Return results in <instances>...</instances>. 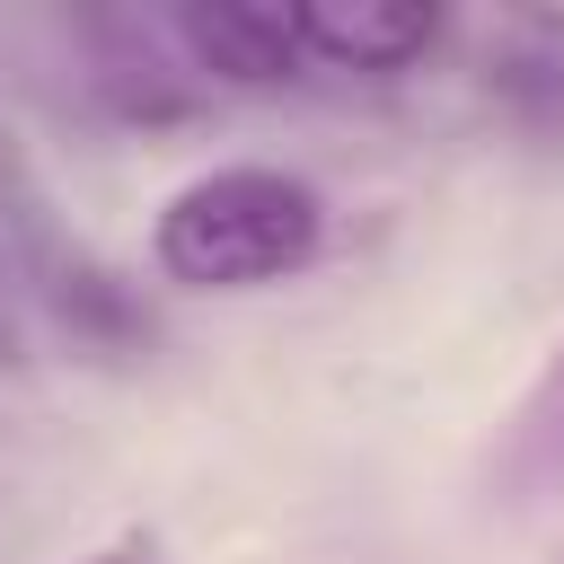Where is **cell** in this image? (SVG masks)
<instances>
[{
  "instance_id": "obj_6",
  "label": "cell",
  "mask_w": 564,
  "mask_h": 564,
  "mask_svg": "<svg viewBox=\"0 0 564 564\" xmlns=\"http://www.w3.org/2000/svg\"><path fill=\"white\" fill-rule=\"evenodd\" d=\"M97 564H132V546H123V555H97Z\"/></svg>"
},
{
  "instance_id": "obj_5",
  "label": "cell",
  "mask_w": 564,
  "mask_h": 564,
  "mask_svg": "<svg viewBox=\"0 0 564 564\" xmlns=\"http://www.w3.org/2000/svg\"><path fill=\"white\" fill-rule=\"evenodd\" d=\"M494 97L511 106V123L529 132H564V26H511V44L494 53Z\"/></svg>"
},
{
  "instance_id": "obj_1",
  "label": "cell",
  "mask_w": 564,
  "mask_h": 564,
  "mask_svg": "<svg viewBox=\"0 0 564 564\" xmlns=\"http://www.w3.org/2000/svg\"><path fill=\"white\" fill-rule=\"evenodd\" d=\"M317 238H326V203L291 167H212V176L176 185L159 229H150L159 273L185 282V291L282 282V273H300L317 256Z\"/></svg>"
},
{
  "instance_id": "obj_3",
  "label": "cell",
  "mask_w": 564,
  "mask_h": 564,
  "mask_svg": "<svg viewBox=\"0 0 564 564\" xmlns=\"http://www.w3.org/2000/svg\"><path fill=\"white\" fill-rule=\"evenodd\" d=\"M300 44H308V62H326V70H405V62H423L432 44H441V9H414V0H352V9H335V0H317V9H300Z\"/></svg>"
},
{
  "instance_id": "obj_4",
  "label": "cell",
  "mask_w": 564,
  "mask_h": 564,
  "mask_svg": "<svg viewBox=\"0 0 564 564\" xmlns=\"http://www.w3.org/2000/svg\"><path fill=\"white\" fill-rule=\"evenodd\" d=\"M564 494V335L546 352V370L529 379V397L511 405L502 441H494V502H546Z\"/></svg>"
},
{
  "instance_id": "obj_2",
  "label": "cell",
  "mask_w": 564,
  "mask_h": 564,
  "mask_svg": "<svg viewBox=\"0 0 564 564\" xmlns=\"http://www.w3.org/2000/svg\"><path fill=\"white\" fill-rule=\"evenodd\" d=\"M176 44L194 53V70H212L229 88H273V79L308 70L300 9H264V0H185L176 9Z\"/></svg>"
}]
</instances>
